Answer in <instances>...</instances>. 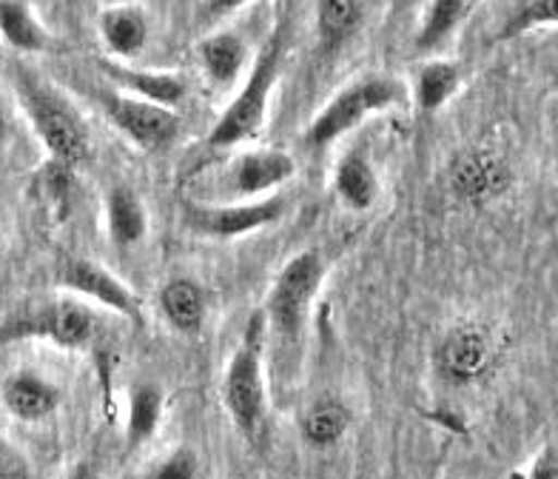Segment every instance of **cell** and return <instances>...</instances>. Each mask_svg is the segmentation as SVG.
Listing matches in <instances>:
<instances>
[{
  "instance_id": "7402d4cb",
  "label": "cell",
  "mask_w": 558,
  "mask_h": 479,
  "mask_svg": "<svg viewBox=\"0 0 558 479\" xmlns=\"http://www.w3.org/2000/svg\"><path fill=\"white\" fill-rule=\"evenodd\" d=\"M365 21V7L356 0H323L316 3V29L328 49L342 46Z\"/></svg>"
},
{
  "instance_id": "484cf974",
  "label": "cell",
  "mask_w": 558,
  "mask_h": 479,
  "mask_svg": "<svg viewBox=\"0 0 558 479\" xmlns=\"http://www.w3.org/2000/svg\"><path fill=\"white\" fill-rule=\"evenodd\" d=\"M199 457L192 448H174L162 459H157L140 479H197Z\"/></svg>"
},
{
  "instance_id": "ffe728a7",
  "label": "cell",
  "mask_w": 558,
  "mask_h": 479,
  "mask_svg": "<svg viewBox=\"0 0 558 479\" xmlns=\"http://www.w3.org/2000/svg\"><path fill=\"white\" fill-rule=\"evenodd\" d=\"M197 52L208 77L214 83H220V86L234 83L240 72H243L245 58H248L243 37L234 35V32H217V35L206 37Z\"/></svg>"
},
{
  "instance_id": "ba28073f",
  "label": "cell",
  "mask_w": 558,
  "mask_h": 479,
  "mask_svg": "<svg viewBox=\"0 0 558 479\" xmlns=\"http://www.w3.org/2000/svg\"><path fill=\"white\" fill-rule=\"evenodd\" d=\"M95 314L83 302L63 300L0 328V343L9 337H44L63 348H83L95 337Z\"/></svg>"
},
{
  "instance_id": "d6986e66",
  "label": "cell",
  "mask_w": 558,
  "mask_h": 479,
  "mask_svg": "<svg viewBox=\"0 0 558 479\" xmlns=\"http://www.w3.org/2000/svg\"><path fill=\"white\" fill-rule=\"evenodd\" d=\"M348 428H351V411L345 403L333 397L316 399L300 420V434L311 448H331L348 434Z\"/></svg>"
},
{
  "instance_id": "7c38bea8",
  "label": "cell",
  "mask_w": 558,
  "mask_h": 479,
  "mask_svg": "<svg viewBox=\"0 0 558 479\" xmlns=\"http://www.w3.org/2000/svg\"><path fill=\"white\" fill-rule=\"evenodd\" d=\"M439 362L441 374L456 383H471L490 362V343L476 328H456L448 337L441 339L439 346Z\"/></svg>"
},
{
  "instance_id": "cb8c5ba5",
  "label": "cell",
  "mask_w": 558,
  "mask_h": 479,
  "mask_svg": "<svg viewBox=\"0 0 558 479\" xmlns=\"http://www.w3.org/2000/svg\"><path fill=\"white\" fill-rule=\"evenodd\" d=\"M162 420V391L160 385L140 383L132 391V406H129V426H125V443L129 448L148 443L157 434Z\"/></svg>"
},
{
  "instance_id": "8992f818",
  "label": "cell",
  "mask_w": 558,
  "mask_h": 479,
  "mask_svg": "<svg viewBox=\"0 0 558 479\" xmlns=\"http://www.w3.org/2000/svg\"><path fill=\"white\" fill-rule=\"evenodd\" d=\"M288 212L286 197L254 200V203H236V206H203V203H183V223L194 235L214 237V240H231L265 226L282 220Z\"/></svg>"
},
{
  "instance_id": "277c9868",
  "label": "cell",
  "mask_w": 558,
  "mask_h": 479,
  "mask_svg": "<svg viewBox=\"0 0 558 479\" xmlns=\"http://www.w3.org/2000/svg\"><path fill=\"white\" fill-rule=\"evenodd\" d=\"M408 100V92L393 77H383V74H371L362 81L351 83L348 89L339 92L331 104L325 106L311 125L305 129V146L308 148H325L339 141L342 134L365 123L376 111H388L393 106H402Z\"/></svg>"
},
{
  "instance_id": "83f0119b",
  "label": "cell",
  "mask_w": 558,
  "mask_h": 479,
  "mask_svg": "<svg viewBox=\"0 0 558 479\" xmlns=\"http://www.w3.org/2000/svg\"><path fill=\"white\" fill-rule=\"evenodd\" d=\"M0 479H32L29 459L0 436Z\"/></svg>"
},
{
  "instance_id": "3957f363",
  "label": "cell",
  "mask_w": 558,
  "mask_h": 479,
  "mask_svg": "<svg viewBox=\"0 0 558 479\" xmlns=\"http://www.w3.org/2000/svg\"><path fill=\"white\" fill-rule=\"evenodd\" d=\"M282 52H286V37H282V29H277L271 32V37L259 49L240 95L231 100V106L222 111V118L214 123L211 134H208V146H236L245 137L259 132V125L265 123V111H268L274 83L279 77V67H282Z\"/></svg>"
},
{
  "instance_id": "ac0fdd59",
  "label": "cell",
  "mask_w": 558,
  "mask_h": 479,
  "mask_svg": "<svg viewBox=\"0 0 558 479\" xmlns=\"http://www.w3.org/2000/svg\"><path fill=\"white\" fill-rule=\"evenodd\" d=\"M333 189H337L339 200L345 206L356 208V212H365V208L374 206L376 194H379V180H376L371 160L360 152H348L337 166Z\"/></svg>"
},
{
  "instance_id": "603a6c76",
  "label": "cell",
  "mask_w": 558,
  "mask_h": 479,
  "mask_svg": "<svg viewBox=\"0 0 558 479\" xmlns=\"http://www.w3.org/2000/svg\"><path fill=\"white\" fill-rule=\"evenodd\" d=\"M459 83H462V72H459L456 63H448V60L425 63V67L418 69L416 83H413V97H416L418 109H441L456 95Z\"/></svg>"
},
{
  "instance_id": "7a4b0ae2",
  "label": "cell",
  "mask_w": 558,
  "mask_h": 479,
  "mask_svg": "<svg viewBox=\"0 0 558 479\" xmlns=\"http://www.w3.org/2000/svg\"><path fill=\"white\" fill-rule=\"evenodd\" d=\"M15 89L21 97L23 111L29 123L35 125L37 137L46 143V148L52 152L54 163L60 166H77L88 157V132L83 118L77 115L66 97L52 89L49 83L40 81L37 74L21 72L15 74Z\"/></svg>"
},
{
  "instance_id": "4dcf8cb0",
  "label": "cell",
  "mask_w": 558,
  "mask_h": 479,
  "mask_svg": "<svg viewBox=\"0 0 558 479\" xmlns=\"http://www.w3.org/2000/svg\"><path fill=\"white\" fill-rule=\"evenodd\" d=\"M7 137V118H3V109H0V143Z\"/></svg>"
},
{
  "instance_id": "52a82bcc",
  "label": "cell",
  "mask_w": 558,
  "mask_h": 479,
  "mask_svg": "<svg viewBox=\"0 0 558 479\" xmlns=\"http://www.w3.org/2000/svg\"><path fill=\"white\" fill-rule=\"evenodd\" d=\"M104 109L111 123L118 125L134 146L151 152V155L166 152L180 134V118L174 111L146 104L140 97L109 92V95H104Z\"/></svg>"
},
{
  "instance_id": "2e32d148",
  "label": "cell",
  "mask_w": 558,
  "mask_h": 479,
  "mask_svg": "<svg viewBox=\"0 0 558 479\" xmlns=\"http://www.w3.org/2000/svg\"><path fill=\"white\" fill-rule=\"evenodd\" d=\"M160 311L169 320L171 328L183 334H194L206 323V297L203 288L189 277L169 280L160 291Z\"/></svg>"
},
{
  "instance_id": "4316f807",
  "label": "cell",
  "mask_w": 558,
  "mask_h": 479,
  "mask_svg": "<svg viewBox=\"0 0 558 479\" xmlns=\"http://www.w3.org/2000/svg\"><path fill=\"white\" fill-rule=\"evenodd\" d=\"M556 3L553 0H536V3H524L507 17L505 29H501V37H515L527 29H536V26H544V23H556Z\"/></svg>"
},
{
  "instance_id": "8fae6325",
  "label": "cell",
  "mask_w": 558,
  "mask_h": 479,
  "mask_svg": "<svg viewBox=\"0 0 558 479\" xmlns=\"http://www.w3.org/2000/svg\"><path fill=\"white\" fill-rule=\"evenodd\" d=\"M3 406L12 417L23 422L46 420L49 414L58 411L60 406V388L49 383L46 376L35 374V371H17L3 380L0 388Z\"/></svg>"
},
{
  "instance_id": "d4e9b609",
  "label": "cell",
  "mask_w": 558,
  "mask_h": 479,
  "mask_svg": "<svg viewBox=\"0 0 558 479\" xmlns=\"http://www.w3.org/2000/svg\"><path fill=\"white\" fill-rule=\"evenodd\" d=\"M471 12V3L464 0H434L427 3L425 17H422V26L416 32V46L422 52L439 46L445 37H450L456 32V26L468 17Z\"/></svg>"
},
{
  "instance_id": "f1b7e54d",
  "label": "cell",
  "mask_w": 558,
  "mask_h": 479,
  "mask_svg": "<svg viewBox=\"0 0 558 479\" xmlns=\"http://www.w3.org/2000/svg\"><path fill=\"white\" fill-rule=\"evenodd\" d=\"M524 479H558V457L553 445H547V448L533 459V465H530V471Z\"/></svg>"
},
{
  "instance_id": "5b68a950",
  "label": "cell",
  "mask_w": 558,
  "mask_h": 479,
  "mask_svg": "<svg viewBox=\"0 0 558 479\" xmlns=\"http://www.w3.org/2000/svg\"><path fill=\"white\" fill-rule=\"evenodd\" d=\"M319 283H323V258L316 251H302L277 274L263 314L265 328L277 337L279 346H294L302 337Z\"/></svg>"
},
{
  "instance_id": "44dd1931",
  "label": "cell",
  "mask_w": 558,
  "mask_h": 479,
  "mask_svg": "<svg viewBox=\"0 0 558 479\" xmlns=\"http://www.w3.org/2000/svg\"><path fill=\"white\" fill-rule=\"evenodd\" d=\"M507 183V169L490 155H468L453 171L456 192L464 200H487L499 194Z\"/></svg>"
},
{
  "instance_id": "30bf717a",
  "label": "cell",
  "mask_w": 558,
  "mask_h": 479,
  "mask_svg": "<svg viewBox=\"0 0 558 479\" xmlns=\"http://www.w3.org/2000/svg\"><path fill=\"white\" fill-rule=\"evenodd\" d=\"M296 175V160L288 152L268 148V152H251L236 157L228 169V192L236 197H257L279 189Z\"/></svg>"
},
{
  "instance_id": "4fadbf2b",
  "label": "cell",
  "mask_w": 558,
  "mask_h": 479,
  "mask_svg": "<svg viewBox=\"0 0 558 479\" xmlns=\"http://www.w3.org/2000/svg\"><path fill=\"white\" fill-rule=\"evenodd\" d=\"M0 37L17 52L29 55H44L54 46L52 32L37 21L29 3L23 0H0Z\"/></svg>"
},
{
  "instance_id": "5bb4252c",
  "label": "cell",
  "mask_w": 558,
  "mask_h": 479,
  "mask_svg": "<svg viewBox=\"0 0 558 479\" xmlns=\"http://www.w3.org/2000/svg\"><path fill=\"white\" fill-rule=\"evenodd\" d=\"M106 72L125 86L129 92H134L132 97H140L146 104L162 106V109H171V106L183 104L185 95H189V81L183 74L174 72H137V69H123V67H106Z\"/></svg>"
},
{
  "instance_id": "f546056e",
  "label": "cell",
  "mask_w": 558,
  "mask_h": 479,
  "mask_svg": "<svg viewBox=\"0 0 558 479\" xmlns=\"http://www.w3.org/2000/svg\"><path fill=\"white\" fill-rule=\"evenodd\" d=\"M63 479H100V471H97L95 463H88V459H81V463H74L72 468L66 471Z\"/></svg>"
},
{
  "instance_id": "9a60e30c",
  "label": "cell",
  "mask_w": 558,
  "mask_h": 479,
  "mask_svg": "<svg viewBox=\"0 0 558 479\" xmlns=\"http://www.w3.org/2000/svg\"><path fill=\"white\" fill-rule=\"evenodd\" d=\"M100 37L118 58H134L148 40V21L137 7H111L100 15Z\"/></svg>"
},
{
  "instance_id": "e0dca14e",
  "label": "cell",
  "mask_w": 558,
  "mask_h": 479,
  "mask_svg": "<svg viewBox=\"0 0 558 479\" xmlns=\"http://www.w3.org/2000/svg\"><path fill=\"white\" fill-rule=\"evenodd\" d=\"M106 220H109V237L114 246H137L148 229L146 208L140 203L137 192L129 185H114L106 197Z\"/></svg>"
},
{
  "instance_id": "6da1fadb",
  "label": "cell",
  "mask_w": 558,
  "mask_h": 479,
  "mask_svg": "<svg viewBox=\"0 0 558 479\" xmlns=\"http://www.w3.org/2000/svg\"><path fill=\"white\" fill-rule=\"evenodd\" d=\"M265 314L257 311L245 325L243 339L228 360L222 376V406L251 448L263 451L268 443V391L263 376Z\"/></svg>"
},
{
  "instance_id": "9c48e42d",
  "label": "cell",
  "mask_w": 558,
  "mask_h": 479,
  "mask_svg": "<svg viewBox=\"0 0 558 479\" xmlns=\"http://www.w3.org/2000/svg\"><path fill=\"white\" fill-rule=\"evenodd\" d=\"M60 286L72 288L74 295L92 297L95 302L106 306V309L118 311L129 320H140V297L132 288L120 283L111 272L104 266H97L92 260H69L66 266L60 268Z\"/></svg>"
}]
</instances>
